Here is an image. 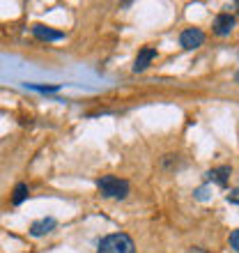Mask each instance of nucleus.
Listing matches in <instances>:
<instances>
[{"instance_id": "obj_5", "label": "nucleus", "mask_w": 239, "mask_h": 253, "mask_svg": "<svg viewBox=\"0 0 239 253\" xmlns=\"http://www.w3.org/2000/svg\"><path fill=\"white\" fill-rule=\"evenodd\" d=\"M157 48L154 46H145V48H140V53L138 58H136V62H133V72H145L147 67H150V62L157 60Z\"/></svg>"}, {"instance_id": "obj_7", "label": "nucleus", "mask_w": 239, "mask_h": 253, "mask_svg": "<svg viewBox=\"0 0 239 253\" xmlns=\"http://www.w3.org/2000/svg\"><path fill=\"white\" fill-rule=\"evenodd\" d=\"M53 228H55V219L53 216H46V219L35 221L33 226H30V235H33V237H44V235L51 233Z\"/></svg>"}, {"instance_id": "obj_4", "label": "nucleus", "mask_w": 239, "mask_h": 253, "mask_svg": "<svg viewBox=\"0 0 239 253\" xmlns=\"http://www.w3.org/2000/svg\"><path fill=\"white\" fill-rule=\"evenodd\" d=\"M235 16L233 14H228V12H223V14H219L216 19H214V33L219 35V37H226V35H230L233 33V28H235Z\"/></svg>"}, {"instance_id": "obj_2", "label": "nucleus", "mask_w": 239, "mask_h": 253, "mask_svg": "<svg viewBox=\"0 0 239 253\" xmlns=\"http://www.w3.org/2000/svg\"><path fill=\"white\" fill-rule=\"evenodd\" d=\"M97 253H136V244L126 233H113L99 242Z\"/></svg>"}, {"instance_id": "obj_1", "label": "nucleus", "mask_w": 239, "mask_h": 253, "mask_svg": "<svg viewBox=\"0 0 239 253\" xmlns=\"http://www.w3.org/2000/svg\"><path fill=\"white\" fill-rule=\"evenodd\" d=\"M97 189H99V193L104 196V198H126L129 196V182L122 180V177H115V175H104V177H99L97 180Z\"/></svg>"}, {"instance_id": "obj_12", "label": "nucleus", "mask_w": 239, "mask_h": 253, "mask_svg": "<svg viewBox=\"0 0 239 253\" xmlns=\"http://www.w3.org/2000/svg\"><path fill=\"white\" fill-rule=\"evenodd\" d=\"M230 247H233L235 251L239 253V228H237V230H233V233H230Z\"/></svg>"}, {"instance_id": "obj_11", "label": "nucleus", "mask_w": 239, "mask_h": 253, "mask_svg": "<svg viewBox=\"0 0 239 253\" xmlns=\"http://www.w3.org/2000/svg\"><path fill=\"white\" fill-rule=\"evenodd\" d=\"M226 200L230 203V205H239V187H237V189H233V191L228 193Z\"/></svg>"}, {"instance_id": "obj_3", "label": "nucleus", "mask_w": 239, "mask_h": 253, "mask_svg": "<svg viewBox=\"0 0 239 253\" xmlns=\"http://www.w3.org/2000/svg\"><path fill=\"white\" fill-rule=\"evenodd\" d=\"M205 44V33L200 28H186L184 33L179 35V46L186 48V51H193Z\"/></svg>"}, {"instance_id": "obj_6", "label": "nucleus", "mask_w": 239, "mask_h": 253, "mask_svg": "<svg viewBox=\"0 0 239 253\" xmlns=\"http://www.w3.org/2000/svg\"><path fill=\"white\" fill-rule=\"evenodd\" d=\"M33 35L37 40L41 42H60L65 40V33H60V30H53V28H46V26H33Z\"/></svg>"}, {"instance_id": "obj_10", "label": "nucleus", "mask_w": 239, "mask_h": 253, "mask_svg": "<svg viewBox=\"0 0 239 253\" xmlns=\"http://www.w3.org/2000/svg\"><path fill=\"white\" fill-rule=\"evenodd\" d=\"M30 90H37V92H58L60 85H35V83H28Z\"/></svg>"}, {"instance_id": "obj_13", "label": "nucleus", "mask_w": 239, "mask_h": 253, "mask_svg": "<svg viewBox=\"0 0 239 253\" xmlns=\"http://www.w3.org/2000/svg\"><path fill=\"white\" fill-rule=\"evenodd\" d=\"M196 198H198V200H207V187H200L198 191H196Z\"/></svg>"}, {"instance_id": "obj_9", "label": "nucleus", "mask_w": 239, "mask_h": 253, "mask_svg": "<svg viewBox=\"0 0 239 253\" xmlns=\"http://www.w3.org/2000/svg\"><path fill=\"white\" fill-rule=\"evenodd\" d=\"M28 184H23V182H21V184H16V187H14V193H12V205H23V203H26V198H28Z\"/></svg>"}, {"instance_id": "obj_8", "label": "nucleus", "mask_w": 239, "mask_h": 253, "mask_svg": "<svg viewBox=\"0 0 239 253\" xmlns=\"http://www.w3.org/2000/svg\"><path fill=\"white\" fill-rule=\"evenodd\" d=\"M207 175H209V180L216 182L219 187H226L228 180H230V175H233V168L230 166H219V168H212Z\"/></svg>"}, {"instance_id": "obj_14", "label": "nucleus", "mask_w": 239, "mask_h": 253, "mask_svg": "<svg viewBox=\"0 0 239 253\" xmlns=\"http://www.w3.org/2000/svg\"><path fill=\"white\" fill-rule=\"evenodd\" d=\"M189 253H205V251H202V249H191Z\"/></svg>"}, {"instance_id": "obj_15", "label": "nucleus", "mask_w": 239, "mask_h": 253, "mask_svg": "<svg viewBox=\"0 0 239 253\" xmlns=\"http://www.w3.org/2000/svg\"><path fill=\"white\" fill-rule=\"evenodd\" d=\"M235 81H237V83H239V72H237V74H235Z\"/></svg>"}]
</instances>
